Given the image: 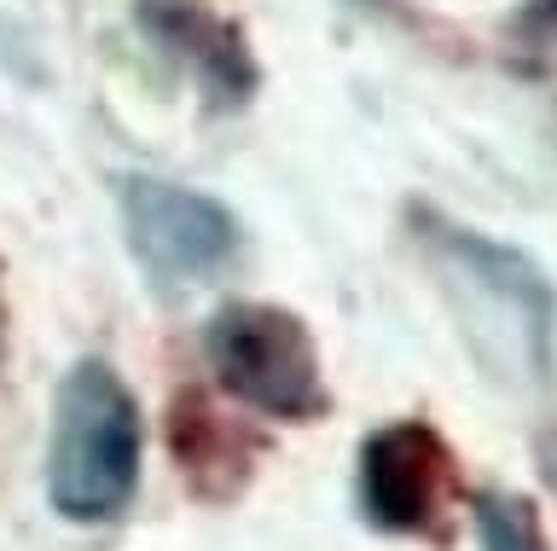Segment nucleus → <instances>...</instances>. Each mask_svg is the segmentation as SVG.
<instances>
[{"instance_id":"obj_1","label":"nucleus","mask_w":557,"mask_h":551,"mask_svg":"<svg viewBox=\"0 0 557 551\" xmlns=\"http://www.w3.org/2000/svg\"><path fill=\"white\" fill-rule=\"evenodd\" d=\"M418 238H424V255L442 273L482 366L511 389L546 384L557 360V297L546 273L522 250L453 227L430 210H418Z\"/></svg>"},{"instance_id":"obj_2","label":"nucleus","mask_w":557,"mask_h":551,"mask_svg":"<svg viewBox=\"0 0 557 551\" xmlns=\"http://www.w3.org/2000/svg\"><path fill=\"white\" fill-rule=\"evenodd\" d=\"M139 401L104 360H76L52 401L47 499L64 523H111L139 488Z\"/></svg>"},{"instance_id":"obj_3","label":"nucleus","mask_w":557,"mask_h":551,"mask_svg":"<svg viewBox=\"0 0 557 551\" xmlns=\"http://www.w3.org/2000/svg\"><path fill=\"white\" fill-rule=\"evenodd\" d=\"M203 354L215 384L238 406L278 424H313L331 412V389L320 372L308 325L278 302H226L203 331Z\"/></svg>"},{"instance_id":"obj_4","label":"nucleus","mask_w":557,"mask_h":551,"mask_svg":"<svg viewBox=\"0 0 557 551\" xmlns=\"http://www.w3.org/2000/svg\"><path fill=\"white\" fill-rule=\"evenodd\" d=\"M360 511L383 534L447 540L459 511V459L442 429L424 418H395L360 441Z\"/></svg>"},{"instance_id":"obj_5","label":"nucleus","mask_w":557,"mask_h":551,"mask_svg":"<svg viewBox=\"0 0 557 551\" xmlns=\"http://www.w3.org/2000/svg\"><path fill=\"white\" fill-rule=\"evenodd\" d=\"M122 227H128L134 262L163 290L209 285L238 255L233 210L174 180H151V175L122 180Z\"/></svg>"},{"instance_id":"obj_6","label":"nucleus","mask_w":557,"mask_h":551,"mask_svg":"<svg viewBox=\"0 0 557 551\" xmlns=\"http://www.w3.org/2000/svg\"><path fill=\"white\" fill-rule=\"evenodd\" d=\"M134 24L163 47L174 64H186L191 82L215 99L221 111L244 105L256 93V53L238 18H226L209 0H134Z\"/></svg>"},{"instance_id":"obj_7","label":"nucleus","mask_w":557,"mask_h":551,"mask_svg":"<svg viewBox=\"0 0 557 551\" xmlns=\"http://www.w3.org/2000/svg\"><path fill=\"white\" fill-rule=\"evenodd\" d=\"M169 453L198 499H238L256 476L261 436L233 412H221L203 389H181L169 401Z\"/></svg>"},{"instance_id":"obj_8","label":"nucleus","mask_w":557,"mask_h":551,"mask_svg":"<svg viewBox=\"0 0 557 551\" xmlns=\"http://www.w3.org/2000/svg\"><path fill=\"white\" fill-rule=\"evenodd\" d=\"M476 540L482 551H552L540 511L522 493H476Z\"/></svg>"},{"instance_id":"obj_9","label":"nucleus","mask_w":557,"mask_h":551,"mask_svg":"<svg viewBox=\"0 0 557 551\" xmlns=\"http://www.w3.org/2000/svg\"><path fill=\"white\" fill-rule=\"evenodd\" d=\"M517 41L540 47V53H557V0H529V7H522Z\"/></svg>"},{"instance_id":"obj_10","label":"nucleus","mask_w":557,"mask_h":551,"mask_svg":"<svg viewBox=\"0 0 557 551\" xmlns=\"http://www.w3.org/2000/svg\"><path fill=\"white\" fill-rule=\"evenodd\" d=\"M540 471H546V481H552V493H557V424L540 436Z\"/></svg>"}]
</instances>
